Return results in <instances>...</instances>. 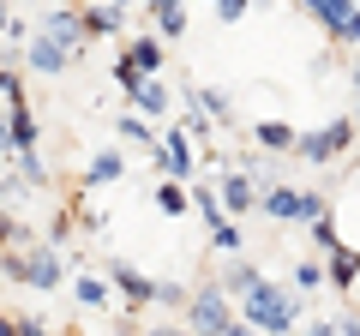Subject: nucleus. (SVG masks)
<instances>
[{
	"label": "nucleus",
	"mask_w": 360,
	"mask_h": 336,
	"mask_svg": "<svg viewBox=\"0 0 360 336\" xmlns=\"http://www.w3.org/2000/svg\"><path fill=\"white\" fill-rule=\"evenodd\" d=\"M162 168L168 174H193V150H186V132H174V138H162Z\"/></svg>",
	"instance_id": "nucleus-13"
},
{
	"label": "nucleus",
	"mask_w": 360,
	"mask_h": 336,
	"mask_svg": "<svg viewBox=\"0 0 360 336\" xmlns=\"http://www.w3.org/2000/svg\"><path fill=\"white\" fill-rule=\"evenodd\" d=\"M186 318H193V336H217L222 324H229V295H222V288H198V295L186 300Z\"/></svg>",
	"instance_id": "nucleus-2"
},
{
	"label": "nucleus",
	"mask_w": 360,
	"mask_h": 336,
	"mask_svg": "<svg viewBox=\"0 0 360 336\" xmlns=\"http://www.w3.org/2000/svg\"><path fill=\"white\" fill-rule=\"evenodd\" d=\"M295 283H300V288H319L324 271H319V264H295Z\"/></svg>",
	"instance_id": "nucleus-27"
},
{
	"label": "nucleus",
	"mask_w": 360,
	"mask_h": 336,
	"mask_svg": "<svg viewBox=\"0 0 360 336\" xmlns=\"http://www.w3.org/2000/svg\"><path fill=\"white\" fill-rule=\"evenodd\" d=\"M252 138L264 144V150H288V144H300V138H295V127H283V120H258Z\"/></svg>",
	"instance_id": "nucleus-15"
},
{
	"label": "nucleus",
	"mask_w": 360,
	"mask_h": 336,
	"mask_svg": "<svg viewBox=\"0 0 360 336\" xmlns=\"http://www.w3.org/2000/svg\"><path fill=\"white\" fill-rule=\"evenodd\" d=\"M205 127H210V115H205V108H186V115H180V132H193V138H198Z\"/></svg>",
	"instance_id": "nucleus-25"
},
{
	"label": "nucleus",
	"mask_w": 360,
	"mask_h": 336,
	"mask_svg": "<svg viewBox=\"0 0 360 336\" xmlns=\"http://www.w3.org/2000/svg\"><path fill=\"white\" fill-rule=\"evenodd\" d=\"M6 240H13V222H6V210H0V246H6Z\"/></svg>",
	"instance_id": "nucleus-33"
},
{
	"label": "nucleus",
	"mask_w": 360,
	"mask_h": 336,
	"mask_svg": "<svg viewBox=\"0 0 360 336\" xmlns=\"http://www.w3.org/2000/svg\"><path fill=\"white\" fill-rule=\"evenodd\" d=\"M132 103H139L144 115H162V108H168V91L156 84V78H139V91H132Z\"/></svg>",
	"instance_id": "nucleus-16"
},
{
	"label": "nucleus",
	"mask_w": 360,
	"mask_h": 336,
	"mask_svg": "<svg viewBox=\"0 0 360 336\" xmlns=\"http://www.w3.org/2000/svg\"><path fill=\"white\" fill-rule=\"evenodd\" d=\"M264 210L276 222H288V217H324V198H312V193H295V186H276V193L264 198Z\"/></svg>",
	"instance_id": "nucleus-6"
},
{
	"label": "nucleus",
	"mask_w": 360,
	"mask_h": 336,
	"mask_svg": "<svg viewBox=\"0 0 360 336\" xmlns=\"http://www.w3.org/2000/svg\"><path fill=\"white\" fill-rule=\"evenodd\" d=\"M120 13H127V0H108V6L78 13V25H84V37H108V30H120Z\"/></svg>",
	"instance_id": "nucleus-9"
},
{
	"label": "nucleus",
	"mask_w": 360,
	"mask_h": 336,
	"mask_svg": "<svg viewBox=\"0 0 360 336\" xmlns=\"http://www.w3.org/2000/svg\"><path fill=\"white\" fill-rule=\"evenodd\" d=\"M115 174H120V150H103L96 162H90V186H96V181H115Z\"/></svg>",
	"instance_id": "nucleus-20"
},
{
	"label": "nucleus",
	"mask_w": 360,
	"mask_h": 336,
	"mask_svg": "<svg viewBox=\"0 0 360 336\" xmlns=\"http://www.w3.org/2000/svg\"><path fill=\"white\" fill-rule=\"evenodd\" d=\"M0 103L13 108V103H25V84H18V72L13 66H0Z\"/></svg>",
	"instance_id": "nucleus-21"
},
{
	"label": "nucleus",
	"mask_w": 360,
	"mask_h": 336,
	"mask_svg": "<svg viewBox=\"0 0 360 336\" xmlns=\"http://www.w3.org/2000/svg\"><path fill=\"white\" fill-rule=\"evenodd\" d=\"M217 210L246 217V210H252V181H246V174H229V181H222V205H217Z\"/></svg>",
	"instance_id": "nucleus-12"
},
{
	"label": "nucleus",
	"mask_w": 360,
	"mask_h": 336,
	"mask_svg": "<svg viewBox=\"0 0 360 336\" xmlns=\"http://www.w3.org/2000/svg\"><path fill=\"white\" fill-rule=\"evenodd\" d=\"M18 336H49V330H42L37 318H18Z\"/></svg>",
	"instance_id": "nucleus-31"
},
{
	"label": "nucleus",
	"mask_w": 360,
	"mask_h": 336,
	"mask_svg": "<svg viewBox=\"0 0 360 336\" xmlns=\"http://www.w3.org/2000/svg\"><path fill=\"white\" fill-rule=\"evenodd\" d=\"M72 295H78V306H103V300H108V283H103V276H78Z\"/></svg>",
	"instance_id": "nucleus-18"
},
{
	"label": "nucleus",
	"mask_w": 360,
	"mask_h": 336,
	"mask_svg": "<svg viewBox=\"0 0 360 336\" xmlns=\"http://www.w3.org/2000/svg\"><path fill=\"white\" fill-rule=\"evenodd\" d=\"M156 205H162L168 217H186V186H180V181H168L162 193H156Z\"/></svg>",
	"instance_id": "nucleus-19"
},
{
	"label": "nucleus",
	"mask_w": 360,
	"mask_h": 336,
	"mask_svg": "<svg viewBox=\"0 0 360 336\" xmlns=\"http://www.w3.org/2000/svg\"><path fill=\"white\" fill-rule=\"evenodd\" d=\"M348 138H354V120H336V127L312 132V138L300 144V156H307V162H336V156L348 150Z\"/></svg>",
	"instance_id": "nucleus-5"
},
{
	"label": "nucleus",
	"mask_w": 360,
	"mask_h": 336,
	"mask_svg": "<svg viewBox=\"0 0 360 336\" xmlns=\"http://www.w3.org/2000/svg\"><path fill=\"white\" fill-rule=\"evenodd\" d=\"M0 66H6V49H0Z\"/></svg>",
	"instance_id": "nucleus-37"
},
{
	"label": "nucleus",
	"mask_w": 360,
	"mask_h": 336,
	"mask_svg": "<svg viewBox=\"0 0 360 336\" xmlns=\"http://www.w3.org/2000/svg\"><path fill=\"white\" fill-rule=\"evenodd\" d=\"M324 283H330V288H342V295L354 288V252H348V240H342V246H330V264H324Z\"/></svg>",
	"instance_id": "nucleus-11"
},
{
	"label": "nucleus",
	"mask_w": 360,
	"mask_h": 336,
	"mask_svg": "<svg viewBox=\"0 0 360 336\" xmlns=\"http://www.w3.org/2000/svg\"><path fill=\"white\" fill-rule=\"evenodd\" d=\"M18 283H30V288H60V259H54L49 246H37V252H18Z\"/></svg>",
	"instance_id": "nucleus-4"
},
{
	"label": "nucleus",
	"mask_w": 360,
	"mask_h": 336,
	"mask_svg": "<svg viewBox=\"0 0 360 336\" xmlns=\"http://www.w3.org/2000/svg\"><path fill=\"white\" fill-rule=\"evenodd\" d=\"M127 66H139V72L150 78L156 66H162V42H156V37H139V42L127 49Z\"/></svg>",
	"instance_id": "nucleus-14"
},
{
	"label": "nucleus",
	"mask_w": 360,
	"mask_h": 336,
	"mask_svg": "<svg viewBox=\"0 0 360 336\" xmlns=\"http://www.w3.org/2000/svg\"><path fill=\"white\" fill-rule=\"evenodd\" d=\"M258 283H264V276H258L252 264H234V271H229V283H222V288H240V295H246V288H258Z\"/></svg>",
	"instance_id": "nucleus-23"
},
{
	"label": "nucleus",
	"mask_w": 360,
	"mask_h": 336,
	"mask_svg": "<svg viewBox=\"0 0 360 336\" xmlns=\"http://www.w3.org/2000/svg\"><path fill=\"white\" fill-rule=\"evenodd\" d=\"M217 336H258V330H252V324H234V318H229V324H222Z\"/></svg>",
	"instance_id": "nucleus-30"
},
{
	"label": "nucleus",
	"mask_w": 360,
	"mask_h": 336,
	"mask_svg": "<svg viewBox=\"0 0 360 336\" xmlns=\"http://www.w3.org/2000/svg\"><path fill=\"white\" fill-rule=\"evenodd\" d=\"M42 37H54L66 54H72V60H78V49H84V25H78V13H49Z\"/></svg>",
	"instance_id": "nucleus-7"
},
{
	"label": "nucleus",
	"mask_w": 360,
	"mask_h": 336,
	"mask_svg": "<svg viewBox=\"0 0 360 336\" xmlns=\"http://www.w3.org/2000/svg\"><path fill=\"white\" fill-rule=\"evenodd\" d=\"M156 25H162V37H180V30H186V6H168V13H156Z\"/></svg>",
	"instance_id": "nucleus-24"
},
{
	"label": "nucleus",
	"mask_w": 360,
	"mask_h": 336,
	"mask_svg": "<svg viewBox=\"0 0 360 336\" xmlns=\"http://www.w3.org/2000/svg\"><path fill=\"white\" fill-rule=\"evenodd\" d=\"M307 6L324 18V30H330L342 49H354V37H360V25H354V0H307Z\"/></svg>",
	"instance_id": "nucleus-3"
},
{
	"label": "nucleus",
	"mask_w": 360,
	"mask_h": 336,
	"mask_svg": "<svg viewBox=\"0 0 360 336\" xmlns=\"http://www.w3.org/2000/svg\"><path fill=\"white\" fill-rule=\"evenodd\" d=\"M115 283L127 288V300H139V306H144V300H150V288H156V283H144V276L132 271V264H115Z\"/></svg>",
	"instance_id": "nucleus-17"
},
{
	"label": "nucleus",
	"mask_w": 360,
	"mask_h": 336,
	"mask_svg": "<svg viewBox=\"0 0 360 336\" xmlns=\"http://www.w3.org/2000/svg\"><path fill=\"white\" fill-rule=\"evenodd\" d=\"M115 78L127 84V96H132V91H139V78H144V72H139V66H127V60H120V66H115Z\"/></svg>",
	"instance_id": "nucleus-29"
},
{
	"label": "nucleus",
	"mask_w": 360,
	"mask_h": 336,
	"mask_svg": "<svg viewBox=\"0 0 360 336\" xmlns=\"http://www.w3.org/2000/svg\"><path fill=\"white\" fill-rule=\"evenodd\" d=\"M144 6H150V13H168V6H180V0H144Z\"/></svg>",
	"instance_id": "nucleus-34"
},
{
	"label": "nucleus",
	"mask_w": 360,
	"mask_h": 336,
	"mask_svg": "<svg viewBox=\"0 0 360 336\" xmlns=\"http://www.w3.org/2000/svg\"><path fill=\"white\" fill-rule=\"evenodd\" d=\"M0 336H18V318H6V312H0Z\"/></svg>",
	"instance_id": "nucleus-32"
},
{
	"label": "nucleus",
	"mask_w": 360,
	"mask_h": 336,
	"mask_svg": "<svg viewBox=\"0 0 360 336\" xmlns=\"http://www.w3.org/2000/svg\"><path fill=\"white\" fill-rule=\"evenodd\" d=\"M25 60H30V72H60V66H72V54H66L54 37H42V30H37V42H30Z\"/></svg>",
	"instance_id": "nucleus-8"
},
{
	"label": "nucleus",
	"mask_w": 360,
	"mask_h": 336,
	"mask_svg": "<svg viewBox=\"0 0 360 336\" xmlns=\"http://www.w3.org/2000/svg\"><path fill=\"white\" fill-rule=\"evenodd\" d=\"M217 246H222V252H234V246H240V228H234V222H217Z\"/></svg>",
	"instance_id": "nucleus-26"
},
{
	"label": "nucleus",
	"mask_w": 360,
	"mask_h": 336,
	"mask_svg": "<svg viewBox=\"0 0 360 336\" xmlns=\"http://www.w3.org/2000/svg\"><path fill=\"white\" fill-rule=\"evenodd\" d=\"M0 30H6V6H0Z\"/></svg>",
	"instance_id": "nucleus-36"
},
{
	"label": "nucleus",
	"mask_w": 360,
	"mask_h": 336,
	"mask_svg": "<svg viewBox=\"0 0 360 336\" xmlns=\"http://www.w3.org/2000/svg\"><path fill=\"white\" fill-rule=\"evenodd\" d=\"M246 6H252V0H217V13H222V25H234V18H240Z\"/></svg>",
	"instance_id": "nucleus-28"
},
{
	"label": "nucleus",
	"mask_w": 360,
	"mask_h": 336,
	"mask_svg": "<svg viewBox=\"0 0 360 336\" xmlns=\"http://www.w3.org/2000/svg\"><path fill=\"white\" fill-rule=\"evenodd\" d=\"M198 108H205L210 120H229V96L222 91H198Z\"/></svg>",
	"instance_id": "nucleus-22"
},
{
	"label": "nucleus",
	"mask_w": 360,
	"mask_h": 336,
	"mask_svg": "<svg viewBox=\"0 0 360 336\" xmlns=\"http://www.w3.org/2000/svg\"><path fill=\"white\" fill-rule=\"evenodd\" d=\"M246 318H252L258 330L288 336V330H295V318H300V306H295V295H283V288L258 283V288H246Z\"/></svg>",
	"instance_id": "nucleus-1"
},
{
	"label": "nucleus",
	"mask_w": 360,
	"mask_h": 336,
	"mask_svg": "<svg viewBox=\"0 0 360 336\" xmlns=\"http://www.w3.org/2000/svg\"><path fill=\"white\" fill-rule=\"evenodd\" d=\"M150 336H193V330H150Z\"/></svg>",
	"instance_id": "nucleus-35"
},
{
	"label": "nucleus",
	"mask_w": 360,
	"mask_h": 336,
	"mask_svg": "<svg viewBox=\"0 0 360 336\" xmlns=\"http://www.w3.org/2000/svg\"><path fill=\"white\" fill-rule=\"evenodd\" d=\"M37 144V115L25 103H13V120H6V150H30Z\"/></svg>",
	"instance_id": "nucleus-10"
}]
</instances>
